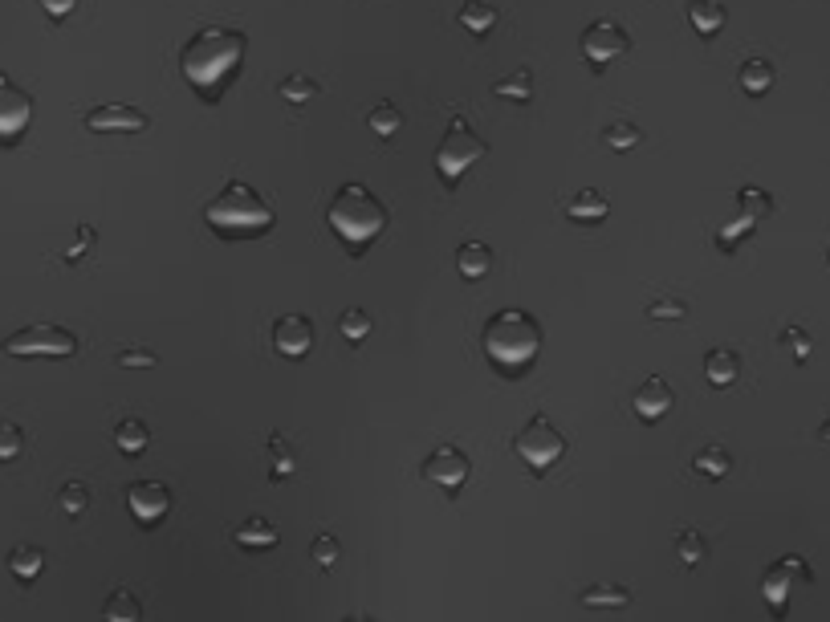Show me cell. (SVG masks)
<instances>
[{"label":"cell","instance_id":"obj_1","mask_svg":"<svg viewBox=\"0 0 830 622\" xmlns=\"http://www.w3.org/2000/svg\"><path fill=\"white\" fill-rule=\"evenodd\" d=\"M245 45H249V37H245L241 29L204 25V29H196L192 41L184 45V53H180V70H184V78H188L204 98H212L216 90H224V82L236 74V66H241Z\"/></svg>","mask_w":830,"mask_h":622},{"label":"cell","instance_id":"obj_2","mask_svg":"<svg viewBox=\"0 0 830 622\" xmlns=\"http://www.w3.org/2000/svg\"><path fill=\"white\" fill-rule=\"evenodd\" d=\"M546 330L542 322L521 305H505L497 314H489V322L481 326V346L489 354V362L501 370V375H521V370L533 366V358L542 354Z\"/></svg>","mask_w":830,"mask_h":622},{"label":"cell","instance_id":"obj_3","mask_svg":"<svg viewBox=\"0 0 830 622\" xmlns=\"http://www.w3.org/2000/svg\"><path fill=\"white\" fill-rule=\"evenodd\" d=\"M204 220L220 236H249V232H269L277 212L249 179H228L224 188L208 200Z\"/></svg>","mask_w":830,"mask_h":622},{"label":"cell","instance_id":"obj_4","mask_svg":"<svg viewBox=\"0 0 830 622\" xmlns=\"http://www.w3.org/2000/svg\"><path fill=\"white\" fill-rule=\"evenodd\" d=\"M326 220L346 244H371L387 228V208L367 183L350 179L334 192V200L326 208Z\"/></svg>","mask_w":830,"mask_h":622},{"label":"cell","instance_id":"obj_5","mask_svg":"<svg viewBox=\"0 0 830 622\" xmlns=\"http://www.w3.org/2000/svg\"><path fill=\"white\" fill-rule=\"evenodd\" d=\"M489 155V143L468 127V118L464 114H456L452 122H448V131L440 135V147H436V171H440V179L448 183H460V175L477 163V159H485Z\"/></svg>","mask_w":830,"mask_h":622},{"label":"cell","instance_id":"obj_6","mask_svg":"<svg viewBox=\"0 0 830 622\" xmlns=\"http://www.w3.org/2000/svg\"><path fill=\"white\" fill-rule=\"evenodd\" d=\"M513 452L533 468V472H546L554 468L562 456H566V435L558 431V423L550 415H529L525 427L517 431V440H513Z\"/></svg>","mask_w":830,"mask_h":622},{"label":"cell","instance_id":"obj_7","mask_svg":"<svg viewBox=\"0 0 830 622\" xmlns=\"http://www.w3.org/2000/svg\"><path fill=\"white\" fill-rule=\"evenodd\" d=\"M5 354L13 358H70L78 354V334L57 322H33L5 338Z\"/></svg>","mask_w":830,"mask_h":622},{"label":"cell","instance_id":"obj_8","mask_svg":"<svg viewBox=\"0 0 830 622\" xmlns=\"http://www.w3.org/2000/svg\"><path fill=\"white\" fill-rule=\"evenodd\" d=\"M578 45H582V53H586L590 66H595V70H607L611 61H619V57L631 49V33H627L615 17H595V21L582 29Z\"/></svg>","mask_w":830,"mask_h":622},{"label":"cell","instance_id":"obj_9","mask_svg":"<svg viewBox=\"0 0 830 622\" xmlns=\"http://www.w3.org/2000/svg\"><path fill=\"white\" fill-rule=\"evenodd\" d=\"M814 582V574H810V566H806V557H798V553H786V557H778L774 566L765 570V578H761V598L769 602V610H786V602H790V594H794V586H810Z\"/></svg>","mask_w":830,"mask_h":622},{"label":"cell","instance_id":"obj_10","mask_svg":"<svg viewBox=\"0 0 830 622\" xmlns=\"http://www.w3.org/2000/svg\"><path fill=\"white\" fill-rule=\"evenodd\" d=\"M468 472H472V460L464 456L460 444H436V448L424 456V464H420V476H424L428 484L444 488L448 496H456V492L464 488Z\"/></svg>","mask_w":830,"mask_h":622},{"label":"cell","instance_id":"obj_11","mask_svg":"<svg viewBox=\"0 0 830 622\" xmlns=\"http://www.w3.org/2000/svg\"><path fill=\"white\" fill-rule=\"evenodd\" d=\"M33 122V94L0 70V143H13Z\"/></svg>","mask_w":830,"mask_h":622},{"label":"cell","instance_id":"obj_12","mask_svg":"<svg viewBox=\"0 0 830 622\" xmlns=\"http://www.w3.org/2000/svg\"><path fill=\"white\" fill-rule=\"evenodd\" d=\"M82 122H86V131H98V135H139L151 127V114L131 102H106V106L86 110Z\"/></svg>","mask_w":830,"mask_h":622},{"label":"cell","instance_id":"obj_13","mask_svg":"<svg viewBox=\"0 0 830 622\" xmlns=\"http://www.w3.org/2000/svg\"><path fill=\"white\" fill-rule=\"evenodd\" d=\"M123 501L139 525H159L171 513V488L163 480H131Z\"/></svg>","mask_w":830,"mask_h":622},{"label":"cell","instance_id":"obj_14","mask_svg":"<svg viewBox=\"0 0 830 622\" xmlns=\"http://www.w3.org/2000/svg\"><path fill=\"white\" fill-rule=\"evenodd\" d=\"M314 338H318V330H314V322L306 314H281L273 322V350L281 358H306Z\"/></svg>","mask_w":830,"mask_h":622},{"label":"cell","instance_id":"obj_15","mask_svg":"<svg viewBox=\"0 0 830 622\" xmlns=\"http://www.w3.org/2000/svg\"><path fill=\"white\" fill-rule=\"evenodd\" d=\"M631 407H635V415H639L643 423H660V419L676 407V387H672L664 375H647V379L639 383Z\"/></svg>","mask_w":830,"mask_h":622},{"label":"cell","instance_id":"obj_16","mask_svg":"<svg viewBox=\"0 0 830 622\" xmlns=\"http://www.w3.org/2000/svg\"><path fill=\"white\" fill-rule=\"evenodd\" d=\"M456 273H460L464 281H481V277H489V273H493V248H489L485 240H464V244L456 248Z\"/></svg>","mask_w":830,"mask_h":622},{"label":"cell","instance_id":"obj_17","mask_svg":"<svg viewBox=\"0 0 830 622\" xmlns=\"http://www.w3.org/2000/svg\"><path fill=\"white\" fill-rule=\"evenodd\" d=\"M704 375L713 387H733L741 379V354L733 346H713L704 354Z\"/></svg>","mask_w":830,"mask_h":622},{"label":"cell","instance_id":"obj_18","mask_svg":"<svg viewBox=\"0 0 830 622\" xmlns=\"http://www.w3.org/2000/svg\"><path fill=\"white\" fill-rule=\"evenodd\" d=\"M566 216L574 224H603L611 216V200L599 188H578L574 200H570V208H566Z\"/></svg>","mask_w":830,"mask_h":622},{"label":"cell","instance_id":"obj_19","mask_svg":"<svg viewBox=\"0 0 830 622\" xmlns=\"http://www.w3.org/2000/svg\"><path fill=\"white\" fill-rule=\"evenodd\" d=\"M684 13H688V25H692L700 37H717V33L725 29V21H729V13H725L721 0H688Z\"/></svg>","mask_w":830,"mask_h":622},{"label":"cell","instance_id":"obj_20","mask_svg":"<svg viewBox=\"0 0 830 622\" xmlns=\"http://www.w3.org/2000/svg\"><path fill=\"white\" fill-rule=\"evenodd\" d=\"M774 78H778V70H774V61H765V57H745L741 70H737V82H741V90L749 98L769 94V90H774Z\"/></svg>","mask_w":830,"mask_h":622},{"label":"cell","instance_id":"obj_21","mask_svg":"<svg viewBox=\"0 0 830 622\" xmlns=\"http://www.w3.org/2000/svg\"><path fill=\"white\" fill-rule=\"evenodd\" d=\"M232 541L241 545V549H273L277 541H281V533H277V525L273 521H265V517H245L241 525H236V533H232Z\"/></svg>","mask_w":830,"mask_h":622},{"label":"cell","instance_id":"obj_22","mask_svg":"<svg viewBox=\"0 0 830 622\" xmlns=\"http://www.w3.org/2000/svg\"><path fill=\"white\" fill-rule=\"evenodd\" d=\"M41 570H45V549L41 545H13L9 549V574L17 578V582H37L41 578Z\"/></svg>","mask_w":830,"mask_h":622},{"label":"cell","instance_id":"obj_23","mask_svg":"<svg viewBox=\"0 0 830 622\" xmlns=\"http://www.w3.org/2000/svg\"><path fill=\"white\" fill-rule=\"evenodd\" d=\"M114 448L123 452V456H143L151 448V427L143 419H123V423H114Z\"/></svg>","mask_w":830,"mask_h":622},{"label":"cell","instance_id":"obj_24","mask_svg":"<svg viewBox=\"0 0 830 622\" xmlns=\"http://www.w3.org/2000/svg\"><path fill=\"white\" fill-rule=\"evenodd\" d=\"M102 614H106V622H139L143 618V606H139V598H135L131 586H118V590H110Z\"/></svg>","mask_w":830,"mask_h":622},{"label":"cell","instance_id":"obj_25","mask_svg":"<svg viewBox=\"0 0 830 622\" xmlns=\"http://www.w3.org/2000/svg\"><path fill=\"white\" fill-rule=\"evenodd\" d=\"M603 143L611 151H631V147L643 143V127H639V122H631V118H611L603 127Z\"/></svg>","mask_w":830,"mask_h":622},{"label":"cell","instance_id":"obj_26","mask_svg":"<svg viewBox=\"0 0 830 622\" xmlns=\"http://www.w3.org/2000/svg\"><path fill=\"white\" fill-rule=\"evenodd\" d=\"M371 330H375V318L367 314V309H359V305H350L346 314L338 318V334L350 342V346H359V342H367L371 338Z\"/></svg>","mask_w":830,"mask_h":622},{"label":"cell","instance_id":"obj_27","mask_svg":"<svg viewBox=\"0 0 830 622\" xmlns=\"http://www.w3.org/2000/svg\"><path fill=\"white\" fill-rule=\"evenodd\" d=\"M692 468H696L700 476H708V480H721V476H729V468H733V456H729L721 444H708V448H700V452H696Z\"/></svg>","mask_w":830,"mask_h":622},{"label":"cell","instance_id":"obj_28","mask_svg":"<svg viewBox=\"0 0 830 622\" xmlns=\"http://www.w3.org/2000/svg\"><path fill=\"white\" fill-rule=\"evenodd\" d=\"M456 17H460V25H464L468 33H489V29L497 25V9L485 5V0H464Z\"/></svg>","mask_w":830,"mask_h":622},{"label":"cell","instance_id":"obj_29","mask_svg":"<svg viewBox=\"0 0 830 622\" xmlns=\"http://www.w3.org/2000/svg\"><path fill=\"white\" fill-rule=\"evenodd\" d=\"M676 557H680V566H688V570H696L704 557H708V541H704V533H696V529H680L676 533Z\"/></svg>","mask_w":830,"mask_h":622},{"label":"cell","instance_id":"obj_30","mask_svg":"<svg viewBox=\"0 0 830 622\" xmlns=\"http://www.w3.org/2000/svg\"><path fill=\"white\" fill-rule=\"evenodd\" d=\"M367 127H371L379 139H391V135L403 127V114H399V106H395V102H387V98H383V102H375V106H371V114H367Z\"/></svg>","mask_w":830,"mask_h":622},{"label":"cell","instance_id":"obj_31","mask_svg":"<svg viewBox=\"0 0 830 622\" xmlns=\"http://www.w3.org/2000/svg\"><path fill=\"white\" fill-rule=\"evenodd\" d=\"M493 94H497V98H513V102H529V98H533V74L521 66V70L497 78V82H493Z\"/></svg>","mask_w":830,"mask_h":622},{"label":"cell","instance_id":"obj_32","mask_svg":"<svg viewBox=\"0 0 830 622\" xmlns=\"http://www.w3.org/2000/svg\"><path fill=\"white\" fill-rule=\"evenodd\" d=\"M737 212H745V216H753V220H765L769 212H774V196H769L765 188H741L737 192Z\"/></svg>","mask_w":830,"mask_h":622},{"label":"cell","instance_id":"obj_33","mask_svg":"<svg viewBox=\"0 0 830 622\" xmlns=\"http://www.w3.org/2000/svg\"><path fill=\"white\" fill-rule=\"evenodd\" d=\"M338 557H342V541H338L334 533H318V537L310 541V562H314L318 570H334V566H338Z\"/></svg>","mask_w":830,"mask_h":622},{"label":"cell","instance_id":"obj_34","mask_svg":"<svg viewBox=\"0 0 830 622\" xmlns=\"http://www.w3.org/2000/svg\"><path fill=\"white\" fill-rule=\"evenodd\" d=\"M269 464H273L269 468L273 480H285V476L298 472V456H293V448L281 440V435H273V440H269Z\"/></svg>","mask_w":830,"mask_h":622},{"label":"cell","instance_id":"obj_35","mask_svg":"<svg viewBox=\"0 0 830 622\" xmlns=\"http://www.w3.org/2000/svg\"><path fill=\"white\" fill-rule=\"evenodd\" d=\"M582 606H627L631 602V590L627 586H586L578 594Z\"/></svg>","mask_w":830,"mask_h":622},{"label":"cell","instance_id":"obj_36","mask_svg":"<svg viewBox=\"0 0 830 622\" xmlns=\"http://www.w3.org/2000/svg\"><path fill=\"white\" fill-rule=\"evenodd\" d=\"M57 505H62L66 517H82V513L90 509V488H86L82 480L62 484V492H57Z\"/></svg>","mask_w":830,"mask_h":622},{"label":"cell","instance_id":"obj_37","mask_svg":"<svg viewBox=\"0 0 830 622\" xmlns=\"http://www.w3.org/2000/svg\"><path fill=\"white\" fill-rule=\"evenodd\" d=\"M25 452V431L13 419H0V464H9Z\"/></svg>","mask_w":830,"mask_h":622},{"label":"cell","instance_id":"obj_38","mask_svg":"<svg viewBox=\"0 0 830 622\" xmlns=\"http://www.w3.org/2000/svg\"><path fill=\"white\" fill-rule=\"evenodd\" d=\"M277 94H281L285 102H293V106H302V102H310V98L318 94V82L306 78V74H289V78L277 86Z\"/></svg>","mask_w":830,"mask_h":622},{"label":"cell","instance_id":"obj_39","mask_svg":"<svg viewBox=\"0 0 830 622\" xmlns=\"http://www.w3.org/2000/svg\"><path fill=\"white\" fill-rule=\"evenodd\" d=\"M753 224H757L753 216H745V212H737V220H729V224H725V228H721L717 236H721V244H725V248H733L737 240H745V236L753 232Z\"/></svg>","mask_w":830,"mask_h":622},{"label":"cell","instance_id":"obj_40","mask_svg":"<svg viewBox=\"0 0 830 622\" xmlns=\"http://www.w3.org/2000/svg\"><path fill=\"white\" fill-rule=\"evenodd\" d=\"M123 370H139V366H155L159 362V354L155 350H139V346H131V350H118V358H114Z\"/></svg>","mask_w":830,"mask_h":622},{"label":"cell","instance_id":"obj_41","mask_svg":"<svg viewBox=\"0 0 830 622\" xmlns=\"http://www.w3.org/2000/svg\"><path fill=\"white\" fill-rule=\"evenodd\" d=\"M688 314V305L684 301H672V297H664V301H656V305H647V318L651 322H668V318H684Z\"/></svg>","mask_w":830,"mask_h":622},{"label":"cell","instance_id":"obj_42","mask_svg":"<svg viewBox=\"0 0 830 622\" xmlns=\"http://www.w3.org/2000/svg\"><path fill=\"white\" fill-rule=\"evenodd\" d=\"M782 342L794 350V358H798V362H802V358H810V350H814V342H810V334H806L802 326H786Z\"/></svg>","mask_w":830,"mask_h":622},{"label":"cell","instance_id":"obj_43","mask_svg":"<svg viewBox=\"0 0 830 622\" xmlns=\"http://www.w3.org/2000/svg\"><path fill=\"white\" fill-rule=\"evenodd\" d=\"M41 5V13L49 17V21H66L74 9H78V0H37Z\"/></svg>","mask_w":830,"mask_h":622},{"label":"cell","instance_id":"obj_44","mask_svg":"<svg viewBox=\"0 0 830 622\" xmlns=\"http://www.w3.org/2000/svg\"><path fill=\"white\" fill-rule=\"evenodd\" d=\"M94 240H98V232H94L90 224H82V228H78V244H70V248H66V261H78V257L86 253V248H94Z\"/></svg>","mask_w":830,"mask_h":622},{"label":"cell","instance_id":"obj_45","mask_svg":"<svg viewBox=\"0 0 830 622\" xmlns=\"http://www.w3.org/2000/svg\"><path fill=\"white\" fill-rule=\"evenodd\" d=\"M818 435H822V440H826V444H830V415H826V419H822V427H818Z\"/></svg>","mask_w":830,"mask_h":622},{"label":"cell","instance_id":"obj_46","mask_svg":"<svg viewBox=\"0 0 830 622\" xmlns=\"http://www.w3.org/2000/svg\"><path fill=\"white\" fill-rule=\"evenodd\" d=\"M826 265H830V248H826Z\"/></svg>","mask_w":830,"mask_h":622}]
</instances>
